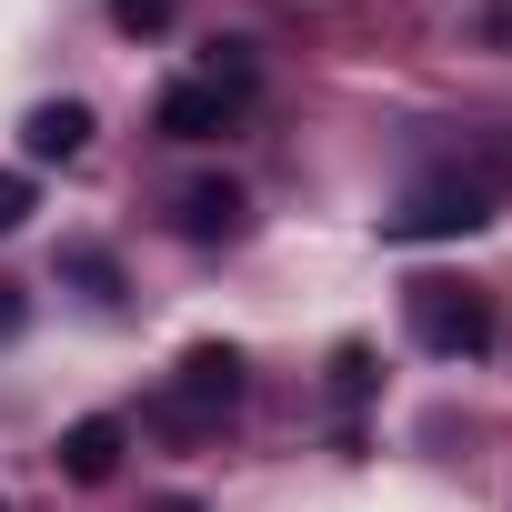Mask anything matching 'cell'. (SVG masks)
I'll use <instances>...</instances> for the list:
<instances>
[{
  "instance_id": "6da1fadb",
  "label": "cell",
  "mask_w": 512,
  "mask_h": 512,
  "mask_svg": "<svg viewBox=\"0 0 512 512\" xmlns=\"http://www.w3.org/2000/svg\"><path fill=\"white\" fill-rule=\"evenodd\" d=\"M402 322H412V342L432 352V362H482L492 352V292H472V282H442V272H422V282H402Z\"/></svg>"
},
{
  "instance_id": "7a4b0ae2",
  "label": "cell",
  "mask_w": 512,
  "mask_h": 512,
  "mask_svg": "<svg viewBox=\"0 0 512 512\" xmlns=\"http://www.w3.org/2000/svg\"><path fill=\"white\" fill-rule=\"evenodd\" d=\"M492 201H502V181H492V171H442V181H422L382 231H392V241H462V231H482V221H492Z\"/></svg>"
},
{
  "instance_id": "3957f363",
  "label": "cell",
  "mask_w": 512,
  "mask_h": 512,
  "mask_svg": "<svg viewBox=\"0 0 512 512\" xmlns=\"http://www.w3.org/2000/svg\"><path fill=\"white\" fill-rule=\"evenodd\" d=\"M231 402H241V352H231V342H191V352L171 362V392H161V432H211Z\"/></svg>"
},
{
  "instance_id": "277c9868",
  "label": "cell",
  "mask_w": 512,
  "mask_h": 512,
  "mask_svg": "<svg viewBox=\"0 0 512 512\" xmlns=\"http://www.w3.org/2000/svg\"><path fill=\"white\" fill-rule=\"evenodd\" d=\"M241 111H251V101H241V91H221V81H171L151 121H161V141H221Z\"/></svg>"
},
{
  "instance_id": "5b68a950",
  "label": "cell",
  "mask_w": 512,
  "mask_h": 512,
  "mask_svg": "<svg viewBox=\"0 0 512 512\" xmlns=\"http://www.w3.org/2000/svg\"><path fill=\"white\" fill-rule=\"evenodd\" d=\"M121 452H131V422H111V412H81L71 432H61V482H81V492H101L111 472H121Z\"/></svg>"
},
{
  "instance_id": "8992f818",
  "label": "cell",
  "mask_w": 512,
  "mask_h": 512,
  "mask_svg": "<svg viewBox=\"0 0 512 512\" xmlns=\"http://www.w3.org/2000/svg\"><path fill=\"white\" fill-rule=\"evenodd\" d=\"M241 221H251L241 181H181V201H171V231L181 241H241Z\"/></svg>"
},
{
  "instance_id": "52a82bcc",
  "label": "cell",
  "mask_w": 512,
  "mask_h": 512,
  "mask_svg": "<svg viewBox=\"0 0 512 512\" xmlns=\"http://www.w3.org/2000/svg\"><path fill=\"white\" fill-rule=\"evenodd\" d=\"M21 151H31V161H81V151H91V101H41V111L21 121Z\"/></svg>"
},
{
  "instance_id": "ba28073f",
  "label": "cell",
  "mask_w": 512,
  "mask_h": 512,
  "mask_svg": "<svg viewBox=\"0 0 512 512\" xmlns=\"http://www.w3.org/2000/svg\"><path fill=\"white\" fill-rule=\"evenodd\" d=\"M61 272H71L91 302H111V292H121V272H111V251H101V241H71V251H61Z\"/></svg>"
},
{
  "instance_id": "9c48e42d",
  "label": "cell",
  "mask_w": 512,
  "mask_h": 512,
  "mask_svg": "<svg viewBox=\"0 0 512 512\" xmlns=\"http://www.w3.org/2000/svg\"><path fill=\"white\" fill-rule=\"evenodd\" d=\"M372 382H382V372H372V342H342V352H332V392H342V402H372Z\"/></svg>"
},
{
  "instance_id": "30bf717a",
  "label": "cell",
  "mask_w": 512,
  "mask_h": 512,
  "mask_svg": "<svg viewBox=\"0 0 512 512\" xmlns=\"http://www.w3.org/2000/svg\"><path fill=\"white\" fill-rule=\"evenodd\" d=\"M171 11H181V0H111V31L151 41V31H171Z\"/></svg>"
},
{
  "instance_id": "8fae6325",
  "label": "cell",
  "mask_w": 512,
  "mask_h": 512,
  "mask_svg": "<svg viewBox=\"0 0 512 512\" xmlns=\"http://www.w3.org/2000/svg\"><path fill=\"white\" fill-rule=\"evenodd\" d=\"M31 221V171H0V241Z\"/></svg>"
},
{
  "instance_id": "7c38bea8",
  "label": "cell",
  "mask_w": 512,
  "mask_h": 512,
  "mask_svg": "<svg viewBox=\"0 0 512 512\" xmlns=\"http://www.w3.org/2000/svg\"><path fill=\"white\" fill-rule=\"evenodd\" d=\"M482 41H492V51H512V0H482Z\"/></svg>"
},
{
  "instance_id": "4fadbf2b",
  "label": "cell",
  "mask_w": 512,
  "mask_h": 512,
  "mask_svg": "<svg viewBox=\"0 0 512 512\" xmlns=\"http://www.w3.org/2000/svg\"><path fill=\"white\" fill-rule=\"evenodd\" d=\"M0 332H21V282H0Z\"/></svg>"
},
{
  "instance_id": "5bb4252c",
  "label": "cell",
  "mask_w": 512,
  "mask_h": 512,
  "mask_svg": "<svg viewBox=\"0 0 512 512\" xmlns=\"http://www.w3.org/2000/svg\"><path fill=\"white\" fill-rule=\"evenodd\" d=\"M161 512H201V502H161Z\"/></svg>"
},
{
  "instance_id": "9a60e30c",
  "label": "cell",
  "mask_w": 512,
  "mask_h": 512,
  "mask_svg": "<svg viewBox=\"0 0 512 512\" xmlns=\"http://www.w3.org/2000/svg\"><path fill=\"white\" fill-rule=\"evenodd\" d=\"M0 512H11V502H0Z\"/></svg>"
}]
</instances>
